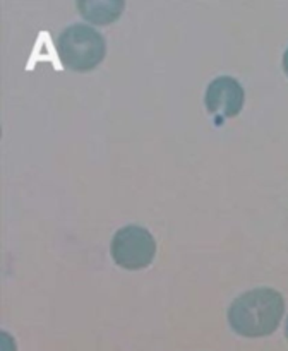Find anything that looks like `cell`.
<instances>
[{
	"label": "cell",
	"instance_id": "obj_1",
	"mask_svg": "<svg viewBox=\"0 0 288 351\" xmlns=\"http://www.w3.org/2000/svg\"><path fill=\"white\" fill-rule=\"evenodd\" d=\"M283 312V297L276 290L256 288L235 298L228 308V322L240 336L261 338L278 328Z\"/></svg>",
	"mask_w": 288,
	"mask_h": 351
},
{
	"label": "cell",
	"instance_id": "obj_2",
	"mask_svg": "<svg viewBox=\"0 0 288 351\" xmlns=\"http://www.w3.org/2000/svg\"><path fill=\"white\" fill-rule=\"evenodd\" d=\"M58 57L65 67L84 72L95 69L105 57V38L95 27L75 23L65 27L57 40Z\"/></svg>",
	"mask_w": 288,
	"mask_h": 351
},
{
	"label": "cell",
	"instance_id": "obj_3",
	"mask_svg": "<svg viewBox=\"0 0 288 351\" xmlns=\"http://www.w3.org/2000/svg\"><path fill=\"white\" fill-rule=\"evenodd\" d=\"M112 257L123 269H143L156 254V242L146 228L127 225L117 230L112 239Z\"/></svg>",
	"mask_w": 288,
	"mask_h": 351
},
{
	"label": "cell",
	"instance_id": "obj_4",
	"mask_svg": "<svg viewBox=\"0 0 288 351\" xmlns=\"http://www.w3.org/2000/svg\"><path fill=\"white\" fill-rule=\"evenodd\" d=\"M243 88L237 79L230 75H218L209 82L204 103L208 112L216 120H223L239 115L243 105Z\"/></svg>",
	"mask_w": 288,
	"mask_h": 351
},
{
	"label": "cell",
	"instance_id": "obj_5",
	"mask_svg": "<svg viewBox=\"0 0 288 351\" xmlns=\"http://www.w3.org/2000/svg\"><path fill=\"white\" fill-rule=\"evenodd\" d=\"M123 5L125 3L122 0H98V2L84 0V2H77V9L81 10V16L98 24L115 21L122 12Z\"/></svg>",
	"mask_w": 288,
	"mask_h": 351
},
{
	"label": "cell",
	"instance_id": "obj_6",
	"mask_svg": "<svg viewBox=\"0 0 288 351\" xmlns=\"http://www.w3.org/2000/svg\"><path fill=\"white\" fill-rule=\"evenodd\" d=\"M283 67H285V72L288 74V48L285 50V55H283Z\"/></svg>",
	"mask_w": 288,
	"mask_h": 351
},
{
	"label": "cell",
	"instance_id": "obj_7",
	"mask_svg": "<svg viewBox=\"0 0 288 351\" xmlns=\"http://www.w3.org/2000/svg\"><path fill=\"white\" fill-rule=\"evenodd\" d=\"M287 338H288V319H287Z\"/></svg>",
	"mask_w": 288,
	"mask_h": 351
}]
</instances>
